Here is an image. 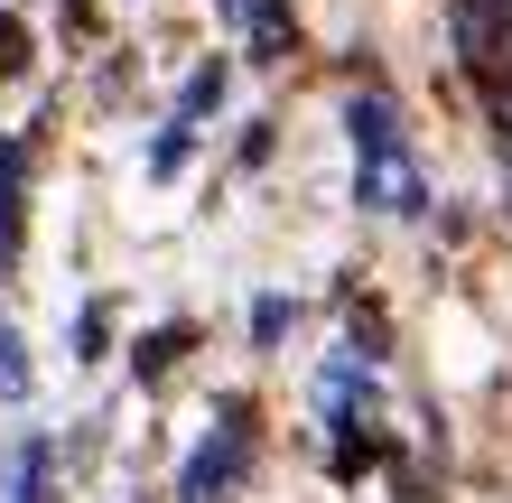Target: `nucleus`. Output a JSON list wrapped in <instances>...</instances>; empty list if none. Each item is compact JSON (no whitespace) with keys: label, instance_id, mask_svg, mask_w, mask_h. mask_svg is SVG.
<instances>
[{"label":"nucleus","instance_id":"nucleus-1","mask_svg":"<svg viewBox=\"0 0 512 503\" xmlns=\"http://www.w3.org/2000/svg\"><path fill=\"white\" fill-rule=\"evenodd\" d=\"M345 122H354V196H364L373 215H419L429 187H419V159H410L401 122H391V103L382 94H354Z\"/></svg>","mask_w":512,"mask_h":503},{"label":"nucleus","instance_id":"nucleus-2","mask_svg":"<svg viewBox=\"0 0 512 503\" xmlns=\"http://www.w3.org/2000/svg\"><path fill=\"white\" fill-rule=\"evenodd\" d=\"M243 476V410H224V438H205L187 485H177V503H224V485Z\"/></svg>","mask_w":512,"mask_h":503},{"label":"nucleus","instance_id":"nucleus-3","mask_svg":"<svg viewBox=\"0 0 512 503\" xmlns=\"http://www.w3.org/2000/svg\"><path fill=\"white\" fill-rule=\"evenodd\" d=\"M215 103H224V66H196V84H187V103H177V122L196 131V122H205V112H215Z\"/></svg>","mask_w":512,"mask_h":503},{"label":"nucleus","instance_id":"nucleus-4","mask_svg":"<svg viewBox=\"0 0 512 503\" xmlns=\"http://www.w3.org/2000/svg\"><path fill=\"white\" fill-rule=\"evenodd\" d=\"M168 354H187V327H159V336H149V345H140V373L159 382V373H168Z\"/></svg>","mask_w":512,"mask_h":503},{"label":"nucleus","instance_id":"nucleus-5","mask_svg":"<svg viewBox=\"0 0 512 503\" xmlns=\"http://www.w3.org/2000/svg\"><path fill=\"white\" fill-rule=\"evenodd\" d=\"M19 66H28V28L0 10V75H19Z\"/></svg>","mask_w":512,"mask_h":503},{"label":"nucleus","instance_id":"nucleus-6","mask_svg":"<svg viewBox=\"0 0 512 503\" xmlns=\"http://www.w3.org/2000/svg\"><path fill=\"white\" fill-rule=\"evenodd\" d=\"M0 392H28V364H19V336H0Z\"/></svg>","mask_w":512,"mask_h":503},{"label":"nucleus","instance_id":"nucleus-7","mask_svg":"<svg viewBox=\"0 0 512 503\" xmlns=\"http://www.w3.org/2000/svg\"><path fill=\"white\" fill-rule=\"evenodd\" d=\"M38 485H47V448H28L19 457V503H38Z\"/></svg>","mask_w":512,"mask_h":503},{"label":"nucleus","instance_id":"nucleus-8","mask_svg":"<svg viewBox=\"0 0 512 503\" xmlns=\"http://www.w3.org/2000/svg\"><path fill=\"white\" fill-rule=\"evenodd\" d=\"M503 122H512V112H503Z\"/></svg>","mask_w":512,"mask_h":503}]
</instances>
